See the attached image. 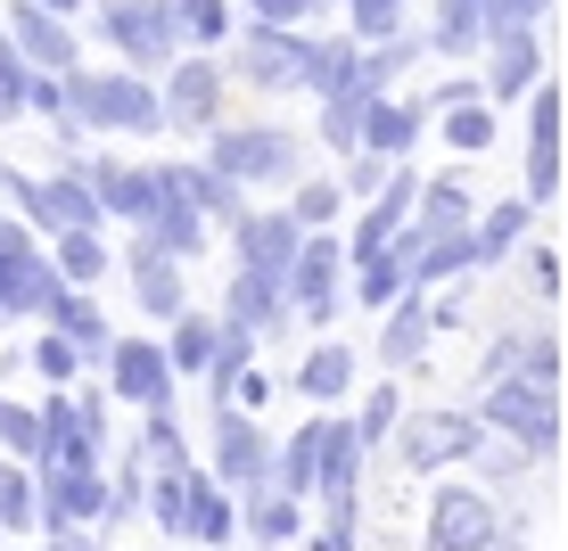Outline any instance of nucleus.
Listing matches in <instances>:
<instances>
[{"label": "nucleus", "mask_w": 568, "mask_h": 551, "mask_svg": "<svg viewBox=\"0 0 568 551\" xmlns=\"http://www.w3.org/2000/svg\"><path fill=\"white\" fill-rule=\"evenodd\" d=\"M223 83H231L223 58H173V74H165V124L173 132H214V124H223Z\"/></svg>", "instance_id": "nucleus-8"}, {"label": "nucleus", "mask_w": 568, "mask_h": 551, "mask_svg": "<svg viewBox=\"0 0 568 551\" xmlns=\"http://www.w3.org/2000/svg\"><path fill=\"white\" fill-rule=\"evenodd\" d=\"M33 108V67L17 58V42L0 33V124H17V115Z\"/></svg>", "instance_id": "nucleus-38"}, {"label": "nucleus", "mask_w": 568, "mask_h": 551, "mask_svg": "<svg viewBox=\"0 0 568 551\" xmlns=\"http://www.w3.org/2000/svg\"><path fill=\"white\" fill-rule=\"evenodd\" d=\"M288 206H297V223H305V231H329V223H338V206H346V182L313 173V182H305V190H297Z\"/></svg>", "instance_id": "nucleus-41"}, {"label": "nucleus", "mask_w": 568, "mask_h": 551, "mask_svg": "<svg viewBox=\"0 0 568 551\" xmlns=\"http://www.w3.org/2000/svg\"><path fill=\"white\" fill-rule=\"evenodd\" d=\"M445 141H454V149H486V141H495V108L462 91V100L445 108Z\"/></svg>", "instance_id": "nucleus-39"}, {"label": "nucleus", "mask_w": 568, "mask_h": 551, "mask_svg": "<svg viewBox=\"0 0 568 551\" xmlns=\"http://www.w3.org/2000/svg\"><path fill=\"white\" fill-rule=\"evenodd\" d=\"M42 519L58 535H67V527H91V519H115L108 469H42Z\"/></svg>", "instance_id": "nucleus-15"}, {"label": "nucleus", "mask_w": 568, "mask_h": 551, "mask_svg": "<svg viewBox=\"0 0 568 551\" xmlns=\"http://www.w3.org/2000/svg\"><path fill=\"white\" fill-rule=\"evenodd\" d=\"M0 33H9V42H17V58H26V67H42V74L83 67V50H74L67 17H58V9H42V0H9V9H0Z\"/></svg>", "instance_id": "nucleus-9"}, {"label": "nucleus", "mask_w": 568, "mask_h": 551, "mask_svg": "<svg viewBox=\"0 0 568 551\" xmlns=\"http://www.w3.org/2000/svg\"><path fill=\"white\" fill-rule=\"evenodd\" d=\"M108 387L124 404H141V411L173 404V354L156 346V338H115L108 346Z\"/></svg>", "instance_id": "nucleus-13"}, {"label": "nucleus", "mask_w": 568, "mask_h": 551, "mask_svg": "<svg viewBox=\"0 0 568 551\" xmlns=\"http://www.w3.org/2000/svg\"><path fill=\"white\" fill-rule=\"evenodd\" d=\"M231 239H240V272H272V280H288V264H297V247H305V223H297V206H281V214L247 206Z\"/></svg>", "instance_id": "nucleus-14"}, {"label": "nucleus", "mask_w": 568, "mask_h": 551, "mask_svg": "<svg viewBox=\"0 0 568 551\" xmlns=\"http://www.w3.org/2000/svg\"><path fill=\"white\" fill-rule=\"evenodd\" d=\"M206 165H223L231 182H247V190H272V182H297L305 173V141L281 132V124H214Z\"/></svg>", "instance_id": "nucleus-1"}, {"label": "nucleus", "mask_w": 568, "mask_h": 551, "mask_svg": "<svg viewBox=\"0 0 568 551\" xmlns=\"http://www.w3.org/2000/svg\"><path fill=\"white\" fill-rule=\"evenodd\" d=\"M413 132H420V108H404V100H371L363 108V149L371 156H404Z\"/></svg>", "instance_id": "nucleus-30"}, {"label": "nucleus", "mask_w": 568, "mask_h": 551, "mask_svg": "<svg viewBox=\"0 0 568 551\" xmlns=\"http://www.w3.org/2000/svg\"><path fill=\"white\" fill-rule=\"evenodd\" d=\"M33 370H42L50 387H67L74 370H83V346H74L67 329H50V322H42V338H33Z\"/></svg>", "instance_id": "nucleus-40"}, {"label": "nucleus", "mask_w": 568, "mask_h": 551, "mask_svg": "<svg viewBox=\"0 0 568 551\" xmlns=\"http://www.w3.org/2000/svg\"><path fill=\"white\" fill-rule=\"evenodd\" d=\"M560 124H568L560 91L536 83V91H527V206L560 198Z\"/></svg>", "instance_id": "nucleus-11"}, {"label": "nucleus", "mask_w": 568, "mask_h": 551, "mask_svg": "<svg viewBox=\"0 0 568 551\" xmlns=\"http://www.w3.org/2000/svg\"><path fill=\"white\" fill-rule=\"evenodd\" d=\"M346 387H355V354H346V346H313L305 370H297V396L305 404H338Z\"/></svg>", "instance_id": "nucleus-32"}, {"label": "nucleus", "mask_w": 568, "mask_h": 551, "mask_svg": "<svg viewBox=\"0 0 568 551\" xmlns=\"http://www.w3.org/2000/svg\"><path fill=\"white\" fill-rule=\"evenodd\" d=\"M305 58H313V33L305 25H247L240 33V83H256V91H305Z\"/></svg>", "instance_id": "nucleus-4"}, {"label": "nucleus", "mask_w": 568, "mask_h": 551, "mask_svg": "<svg viewBox=\"0 0 568 551\" xmlns=\"http://www.w3.org/2000/svg\"><path fill=\"white\" fill-rule=\"evenodd\" d=\"M313 9L322 0H247V17H264V25H305Z\"/></svg>", "instance_id": "nucleus-46"}, {"label": "nucleus", "mask_w": 568, "mask_h": 551, "mask_svg": "<svg viewBox=\"0 0 568 551\" xmlns=\"http://www.w3.org/2000/svg\"><path fill=\"white\" fill-rule=\"evenodd\" d=\"M42 9H58V17H74V9H83V0H42Z\"/></svg>", "instance_id": "nucleus-47"}, {"label": "nucleus", "mask_w": 568, "mask_h": 551, "mask_svg": "<svg viewBox=\"0 0 568 551\" xmlns=\"http://www.w3.org/2000/svg\"><path fill=\"white\" fill-rule=\"evenodd\" d=\"M173 182H182V198L206 214V223H231L240 231V214H247V182H231L223 165H165Z\"/></svg>", "instance_id": "nucleus-20"}, {"label": "nucleus", "mask_w": 568, "mask_h": 551, "mask_svg": "<svg viewBox=\"0 0 568 551\" xmlns=\"http://www.w3.org/2000/svg\"><path fill=\"white\" fill-rule=\"evenodd\" d=\"M346 17H355V42H396L404 0H346Z\"/></svg>", "instance_id": "nucleus-42"}, {"label": "nucleus", "mask_w": 568, "mask_h": 551, "mask_svg": "<svg viewBox=\"0 0 568 551\" xmlns=\"http://www.w3.org/2000/svg\"><path fill=\"white\" fill-rule=\"evenodd\" d=\"M165 354H173V370L206 379V370H214V354H223V322H206V313H173V338H165Z\"/></svg>", "instance_id": "nucleus-27"}, {"label": "nucleus", "mask_w": 568, "mask_h": 551, "mask_svg": "<svg viewBox=\"0 0 568 551\" xmlns=\"http://www.w3.org/2000/svg\"><path fill=\"white\" fill-rule=\"evenodd\" d=\"M486 428H503L527 461L560 445V379H536V370H511V379L486 387Z\"/></svg>", "instance_id": "nucleus-2"}, {"label": "nucleus", "mask_w": 568, "mask_h": 551, "mask_svg": "<svg viewBox=\"0 0 568 551\" xmlns=\"http://www.w3.org/2000/svg\"><path fill=\"white\" fill-rule=\"evenodd\" d=\"M346 239H329V231H305L297 264H288V313H305V322H329L338 313V288H346Z\"/></svg>", "instance_id": "nucleus-6"}, {"label": "nucleus", "mask_w": 568, "mask_h": 551, "mask_svg": "<svg viewBox=\"0 0 568 551\" xmlns=\"http://www.w3.org/2000/svg\"><path fill=\"white\" fill-rule=\"evenodd\" d=\"M240 535V502H231V486L214 478V469H190V543H231Z\"/></svg>", "instance_id": "nucleus-22"}, {"label": "nucleus", "mask_w": 568, "mask_h": 551, "mask_svg": "<svg viewBox=\"0 0 568 551\" xmlns=\"http://www.w3.org/2000/svg\"><path fill=\"white\" fill-rule=\"evenodd\" d=\"M363 428L355 420H322V502H355V478H363Z\"/></svg>", "instance_id": "nucleus-24"}, {"label": "nucleus", "mask_w": 568, "mask_h": 551, "mask_svg": "<svg viewBox=\"0 0 568 551\" xmlns=\"http://www.w3.org/2000/svg\"><path fill=\"white\" fill-rule=\"evenodd\" d=\"M149 519L165 527V535H190V461H165L149 486Z\"/></svg>", "instance_id": "nucleus-35"}, {"label": "nucleus", "mask_w": 568, "mask_h": 551, "mask_svg": "<svg viewBox=\"0 0 568 551\" xmlns=\"http://www.w3.org/2000/svg\"><path fill=\"white\" fill-rule=\"evenodd\" d=\"M124 280H132V297H141L149 322H173V313H190V297H182V264H173V255H156L149 239L124 247Z\"/></svg>", "instance_id": "nucleus-18"}, {"label": "nucleus", "mask_w": 568, "mask_h": 551, "mask_svg": "<svg viewBox=\"0 0 568 551\" xmlns=\"http://www.w3.org/2000/svg\"><path fill=\"white\" fill-rule=\"evenodd\" d=\"M141 445H149V461H156V469H165V461H182V420H173V404H156V411H149Z\"/></svg>", "instance_id": "nucleus-44"}, {"label": "nucleus", "mask_w": 568, "mask_h": 551, "mask_svg": "<svg viewBox=\"0 0 568 551\" xmlns=\"http://www.w3.org/2000/svg\"><path fill=\"white\" fill-rule=\"evenodd\" d=\"M108 437L83 420V404L74 396H50L42 404V469H100Z\"/></svg>", "instance_id": "nucleus-16"}, {"label": "nucleus", "mask_w": 568, "mask_h": 551, "mask_svg": "<svg viewBox=\"0 0 568 551\" xmlns=\"http://www.w3.org/2000/svg\"><path fill=\"white\" fill-rule=\"evenodd\" d=\"M33 519H42V478H33V461L9 452V461H0V527L17 535V527H33Z\"/></svg>", "instance_id": "nucleus-34"}, {"label": "nucleus", "mask_w": 568, "mask_h": 551, "mask_svg": "<svg viewBox=\"0 0 568 551\" xmlns=\"http://www.w3.org/2000/svg\"><path fill=\"white\" fill-rule=\"evenodd\" d=\"M478 445H486V420H469V411H413L396 437L404 469H420V478H437L454 461H478Z\"/></svg>", "instance_id": "nucleus-5"}, {"label": "nucleus", "mask_w": 568, "mask_h": 551, "mask_svg": "<svg viewBox=\"0 0 568 551\" xmlns=\"http://www.w3.org/2000/svg\"><path fill=\"white\" fill-rule=\"evenodd\" d=\"M247 535H256V543H288V535H305V502H297V494H281V486L247 494Z\"/></svg>", "instance_id": "nucleus-33"}, {"label": "nucleus", "mask_w": 568, "mask_h": 551, "mask_svg": "<svg viewBox=\"0 0 568 551\" xmlns=\"http://www.w3.org/2000/svg\"><path fill=\"white\" fill-rule=\"evenodd\" d=\"M58 264H50V247L33 239V223H9L0 231V322H26V313H42L58 297Z\"/></svg>", "instance_id": "nucleus-3"}, {"label": "nucleus", "mask_w": 568, "mask_h": 551, "mask_svg": "<svg viewBox=\"0 0 568 551\" xmlns=\"http://www.w3.org/2000/svg\"><path fill=\"white\" fill-rule=\"evenodd\" d=\"M50 264H58V280L91 288V280H108V239H100V231H58V239H50Z\"/></svg>", "instance_id": "nucleus-31"}, {"label": "nucleus", "mask_w": 568, "mask_h": 551, "mask_svg": "<svg viewBox=\"0 0 568 551\" xmlns=\"http://www.w3.org/2000/svg\"><path fill=\"white\" fill-rule=\"evenodd\" d=\"M214 478H223L231 494H264L272 486V445L240 404H214Z\"/></svg>", "instance_id": "nucleus-7"}, {"label": "nucleus", "mask_w": 568, "mask_h": 551, "mask_svg": "<svg viewBox=\"0 0 568 551\" xmlns=\"http://www.w3.org/2000/svg\"><path fill=\"white\" fill-rule=\"evenodd\" d=\"M527 9H536V17H544V9H552V0H527Z\"/></svg>", "instance_id": "nucleus-49"}, {"label": "nucleus", "mask_w": 568, "mask_h": 551, "mask_svg": "<svg viewBox=\"0 0 568 551\" xmlns=\"http://www.w3.org/2000/svg\"><path fill=\"white\" fill-rule=\"evenodd\" d=\"M527 198H503L495 214H478V223H469V247H478V264H503V255H511L519 239H527Z\"/></svg>", "instance_id": "nucleus-29"}, {"label": "nucleus", "mask_w": 568, "mask_h": 551, "mask_svg": "<svg viewBox=\"0 0 568 551\" xmlns=\"http://www.w3.org/2000/svg\"><path fill=\"white\" fill-rule=\"evenodd\" d=\"M0 445H9L17 461H33V469H42V411H33V404H9V396H0Z\"/></svg>", "instance_id": "nucleus-37"}, {"label": "nucleus", "mask_w": 568, "mask_h": 551, "mask_svg": "<svg viewBox=\"0 0 568 551\" xmlns=\"http://www.w3.org/2000/svg\"><path fill=\"white\" fill-rule=\"evenodd\" d=\"M495 535H503V519L478 486H437V502H428V551H486Z\"/></svg>", "instance_id": "nucleus-10"}, {"label": "nucleus", "mask_w": 568, "mask_h": 551, "mask_svg": "<svg viewBox=\"0 0 568 551\" xmlns=\"http://www.w3.org/2000/svg\"><path fill=\"white\" fill-rule=\"evenodd\" d=\"M0 231H9V223H0Z\"/></svg>", "instance_id": "nucleus-50"}, {"label": "nucleus", "mask_w": 568, "mask_h": 551, "mask_svg": "<svg viewBox=\"0 0 568 551\" xmlns=\"http://www.w3.org/2000/svg\"><path fill=\"white\" fill-rule=\"evenodd\" d=\"M404 288H413V255H404L396 239L371 247V255H355V305H363V313H387Z\"/></svg>", "instance_id": "nucleus-23"}, {"label": "nucleus", "mask_w": 568, "mask_h": 551, "mask_svg": "<svg viewBox=\"0 0 568 551\" xmlns=\"http://www.w3.org/2000/svg\"><path fill=\"white\" fill-rule=\"evenodd\" d=\"M387 173H396V156H371V149H363V156H346V198H371Z\"/></svg>", "instance_id": "nucleus-45"}, {"label": "nucleus", "mask_w": 568, "mask_h": 551, "mask_svg": "<svg viewBox=\"0 0 568 551\" xmlns=\"http://www.w3.org/2000/svg\"><path fill=\"white\" fill-rule=\"evenodd\" d=\"M396 420H404V404H396V387H371V404L355 411V428H363V445H371V452H379V445H387V428H396Z\"/></svg>", "instance_id": "nucleus-43"}, {"label": "nucleus", "mask_w": 568, "mask_h": 551, "mask_svg": "<svg viewBox=\"0 0 568 551\" xmlns=\"http://www.w3.org/2000/svg\"><path fill=\"white\" fill-rule=\"evenodd\" d=\"M428 346V297L420 288H404L396 305H387V329H379V363H413Z\"/></svg>", "instance_id": "nucleus-28"}, {"label": "nucleus", "mask_w": 568, "mask_h": 551, "mask_svg": "<svg viewBox=\"0 0 568 551\" xmlns=\"http://www.w3.org/2000/svg\"><path fill=\"white\" fill-rule=\"evenodd\" d=\"M486 551H519V543H511V535H495V543H486Z\"/></svg>", "instance_id": "nucleus-48"}, {"label": "nucleus", "mask_w": 568, "mask_h": 551, "mask_svg": "<svg viewBox=\"0 0 568 551\" xmlns=\"http://www.w3.org/2000/svg\"><path fill=\"white\" fill-rule=\"evenodd\" d=\"M141 239H149L156 255H173V264L206 247V214H199V206L182 198V182H173V173H165V206H156L149 223H141Z\"/></svg>", "instance_id": "nucleus-19"}, {"label": "nucleus", "mask_w": 568, "mask_h": 551, "mask_svg": "<svg viewBox=\"0 0 568 551\" xmlns=\"http://www.w3.org/2000/svg\"><path fill=\"white\" fill-rule=\"evenodd\" d=\"M420 231H469V190L462 182H420Z\"/></svg>", "instance_id": "nucleus-36"}, {"label": "nucleus", "mask_w": 568, "mask_h": 551, "mask_svg": "<svg viewBox=\"0 0 568 551\" xmlns=\"http://www.w3.org/2000/svg\"><path fill=\"white\" fill-rule=\"evenodd\" d=\"M281 313H288V280H272V272H231V305H223L231 329H272Z\"/></svg>", "instance_id": "nucleus-25"}, {"label": "nucleus", "mask_w": 568, "mask_h": 551, "mask_svg": "<svg viewBox=\"0 0 568 551\" xmlns=\"http://www.w3.org/2000/svg\"><path fill=\"white\" fill-rule=\"evenodd\" d=\"M17 214H26L42 239H58V231H100L108 206H100V190H91L83 173H50V182L26 190V206H17Z\"/></svg>", "instance_id": "nucleus-12"}, {"label": "nucleus", "mask_w": 568, "mask_h": 551, "mask_svg": "<svg viewBox=\"0 0 568 551\" xmlns=\"http://www.w3.org/2000/svg\"><path fill=\"white\" fill-rule=\"evenodd\" d=\"M272 486H281V494H322V420H305L297 437H288L281 452H272Z\"/></svg>", "instance_id": "nucleus-26"}, {"label": "nucleus", "mask_w": 568, "mask_h": 551, "mask_svg": "<svg viewBox=\"0 0 568 551\" xmlns=\"http://www.w3.org/2000/svg\"><path fill=\"white\" fill-rule=\"evenodd\" d=\"M495 67H486V100L495 108H511V100H527V91L544 83V42H536V25H511V33H495Z\"/></svg>", "instance_id": "nucleus-17"}, {"label": "nucleus", "mask_w": 568, "mask_h": 551, "mask_svg": "<svg viewBox=\"0 0 568 551\" xmlns=\"http://www.w3.org/2000/svg\"><path fill=\"white\" fill-rule=\"evenodd\" d=\"M42 322H50V329H67V338L83 346V363H108V346H115V338H108V313L91 305V288H74V280H67V288H58V297L42 305Z\"/></svg>", "instance_id": "nucleus-21"}]
</instances>
